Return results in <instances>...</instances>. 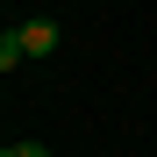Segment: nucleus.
Wrapping results in <instances>:
<instances>
[{
	"label": "nucleus",
	"instance_id": "obj_1",
	"mask_svg": "<svg viewBox=\"0 0 157 157\" xmlns=\"http://www.w3.org/2000/svg\"><path fill=\"white\" fill-rule=\"evenodd\" d=\"M57 43H64V29L50 14H29V21H21V50H29V57H50Z\"/></svg>",
	"mask_w": 157,
	"mask_h": 157
},
{
	"label": "nucleus",
	"instance_id": "obj_2",
	"mask_svg": "<svg viewBox=\"0 0 157 157\" xmlns=\"http://www.w3.org/2000/svg\"><path fill=\"white\" fill-rule=\"evenodd\" d=\"M14 64H29V50H21V29L0 36V71H14Z\"/></svg>",
	"mask_w": 157,
	"mask_h": 157
},
{
	"label": "nucleus",
	"instance_id": "obj_3",
	"mask_svg": "<svg viewBox=\"0 0 157 157\" xmlns=\"http://www.w3.org/2000/svg\"><path fill=\"white\" fill-rule=\"evenodd\" d=\"M0 157H50V143H36V136H14V143H0Z\"/></svg>",
	"mask_w": 157,
	"mask_h": 157
}]
</instances>
